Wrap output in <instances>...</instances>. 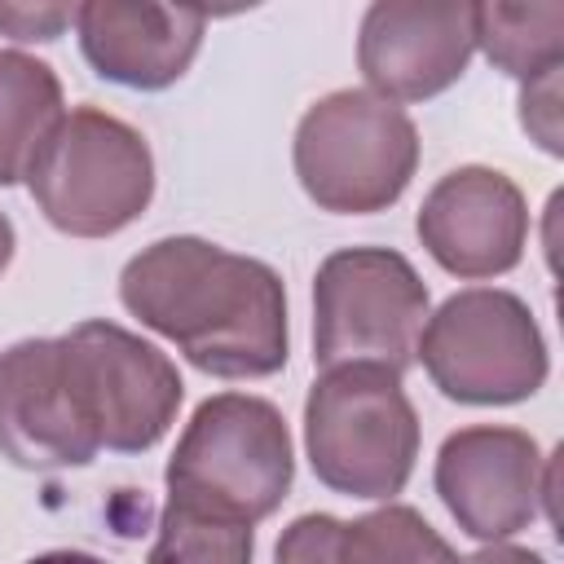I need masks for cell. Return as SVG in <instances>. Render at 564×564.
<instances>
[{
    "mask_svg": "<svg viewBox=\"0 0 564 564\" xmlns=\"http://www.w3.org/2000/svg\"><path fill=\"white\" fill-rule=\"evenodd\" d=\"M66 383L97 445L115 454L154 449L176 423L185 383L167 352L150 339L93 317L57 335Z\"/></svg>",
    "mask_w": 564,
    "mask_h": 564,
    "instance_id": "obj_8",
    "label": "cell"
},
{
    "mask_svg": "<svg viewBox=\"0 0 564 564\" xmlns=\"http://www.w3.org/2000/svg\"><path fill=\"white\" fill-rule=\"evenodd\" d=\"M476 48L511 79L533 84L564 66V4H471Z\"/></svg>",
    "mask_w": 564,
    "mask_h": 564,
    "instance_id": "obj_15",
    "label": "cell"
},
{
    "mask_svg": "<svg viewBox=\"0 0 564 564\" xmlns=\"http://www.w3.org/2000/svg\"><path fill=\"white\" fill-rule=\"evenodd\" d=\"M97 436L66 383L57 339H18L0 352V454L26 471L88 467Z\"/></svg>",
    "mask_w": 564,
    "mask_h": 564,
    "instance_id": "obj_12",
    "label": "cell"
},
{
    "mask_svg": "<svg viewBox=\"0 0 564 564\" xmlns=\"http://www.w3.org/2000/svg\"><path fill=\"white\" fill-rule=\"evenodd\" d=\"M335 564H458V555L414 507L388 502L357 520H339Z\"/></svg>",
    "mask_w": 564,
    "mask_h": 564,
    "instance_id": "obj_16",
    "label": "cell"
},
{
    "mask_svg": "<svg viewBox=\"0 0 564 564\" xmlns=\"http://www.w3.org/2000/svg\"><path fill=\"white\" fill-rule=\"evenodd\" d=\"M75 31L84 62L123 88H172L198 57L207 13L150 0H88L75 4Z\"/></svg>",
    "mask_w": 564,
    "mask_h": 564,
    "instance_id": "obj_13",
    "label": "cell"
},
{
    "mask_svg": "<svg viewBox=\"0 0 564 564\" xmlns=\"http://www.w3.org/2000/svg\"><path fill=\"white\" fill-rule=\"evenodd\" d=\"M119 300L203 375L264 379L286 366V291L256 256L194 234L159 238L123 264Z\"/></svg>",
    "mask_w": 564,
    "mask_h": 564,
    "instance_id": "obj_1",
    "label": "cell"
},
{
    "mask_svg": "<svg viewBox=\"0 0 564 564\" xmlns=\"http://www.w3.org/2000/svg\"><path fill=\"white\" fill-rule=\"evenodd\" d=\"M62 115L57 70L22 48H0V189L26 176Z\"/></svg>",
    "mask_w": 564,
    "mask_h": 564,
    "instance_id": "obj_14",
    "label": "cell"
},
{
    "mask_svg": "<svg viewBox=\"0 0 564 564\" xmlns=\"http://www.w3.org/2000/svg\"><path fill=\"white\" fill-rule=\"evenodd\" d=\"M291 159L322 212L370 216L405 194L419 167V128L397 101L370 88H339L304 110Z\"/></svg>",
    "mask_w": 564,
    "mask_h": 564,
    "instance_id": "obj_4",
    "label": "cell"
},
{
    "mask_svg": "<svg viewBox=\"0 0 564 564\" xmlns=\"http://www.w3.org/2000/svg\"><path fill=\"white\" fill-rule=\"evenodd\" d=\"M520 123L524 132L546 150V154H560V70L533 79L520 88Z\"/></svg>",
    "mask_w": 564,
    "mask_h": 564,
    "instance_id": "obj_18",
    "label": "cell"
},
{
    "mask_svg": "<svg viewBox=\"0 0 564 564\" xmlns=\"http://www.w3.org/2000/svg\"><path fill=\"white\" fill-rule=\"evenodd\" d=\"M26 189L44 220L70 238H110L154 198V159L145 137L101 106H79L40 145Z\"/></svg>",
    "mask_w": 564,
    "mask_h": 564,
    "instance_id": "obj_5",
    "label": "cell"
},
{
    "mask_svg": "<svg viewBox=\"0 0 564 564\" xmlns=\"http://www.w3.org/2000/svg\"><path fill=\"white\" fill-rule=\"evenodd\" d=\"M427 322V286L392 247H344L313 278V361L410 370Z\"/></svg>",
    "mask_w": 564,
    "mask_h": 564,
    "instance_id": "obj_7",
    "label": "cell"
},
{
    "mask_svg": "<svg viewBox=\"0 0 564 564\" xmlns=\"http://www.w3.org/2000/svg\"><path fill=\"white\" fill-rule=\"evenodd\" d=\"M423 251L454 278H498L511 273L529 242V203L520 185L498 167H454L445 172L419 207Z\"/></svg>",
    "mask_w": 564,
    "mask_h": 564,
    "instance_id": "obj_10",
    "label": "cell"
},
{
    "mask_svg": "<svg viewBox=\"0 0 564 564\" xmlns=\"http://www.w3.org/2000/svg\"><path fill=\"white\" fill-rule=\"evenodd\" d=\"M251 524L167 498L145 564H251Z\"/></svg>",
    "mask_w": 564,
    "mask_h": 564,
    "instance_id": "obj_17",
    "label": "cell"
},
{
    "mask_svg": "<svg viewBox=\"0 0 564 564\" xmlns=\"http://www.w3.org/2000/svg\"><path fill=\"white\" fill-rule=\"evenodd\" d=\"M66 22H75L70 4H0V35H9L18 44L57 40L66 31Z\"/></svg>",
    "mask_w": 564,
    "mask_h": 564,
    "instance_id": "obj_19",
    "label": "cell"
},
{
    "mask_svg": "<svg viewBox=\"0 0 564 564\" xmlns=\"http://www.w3.org/2000/svg\"><path fill=\"white\" fill-rule=\"evenodd\" d=\"M542 471L546 458L529 432L476 423L445 436L432 480L458 529L489 546L533 524L542 502Z\"/></svg>",
    "mask_w": 564,
    "mask_h": 564,
    "instance_id": "obj_9",
    "label": "cell"
},
{
    "mask_svg": "<svg viewBox=\"0 0 564 564\" xmlns=\"http://www.w3.org/2000/svg\"><path fill=\"white\" fill-rule=\"evenodd\" d=\"M304 449L313 476L344 494L392 502L419 458V414L388 366H330L304 397Z\"/></svg>",
    "mask_w": 564,
    "mask_h": 564,
    "instance_id": "obj_2",
    "label": "cell"
},
{
    "mask_svg": "<svg viewBox=\"0 0 564 564\" xmlns=\"http://www.w3.org/2000/svg\"><path fill=\"white\" fill-rule=\"evenodd\" d=\"M414 357L441 397L458 405L529 401L551 370L529 304L502 286H471L427 313Z\"/></svg>",
    "mask_w": 564,
    "mask_h": 564,
    "instance_id": "obj_6",
    "label": "cell"
},
{
    "mask_svg": "<svg viewBox=\"0 0 564 564\" xmlns=\"http://www.w3.org/2000/svg\"><path fill=\"white\" fill-rule=\"evenodd\" d=\"M295 480L286 419L247 392L207 397L167 458V498L256 524L282 507Z\"/></svg>",
    "mask_w": 564,
    "mask_h": 564,
    "instance_id": "obj_3",
    "label": "cell"
},
{
    "mask_svg": "<svg viewBox=\"0 0 564 564\" xmlns=\"http://www.w3.org/2000/svg\"><path fill=\"white\" fill-rule=\"evenodd\" d=\"M9 260H13V225H9V216L0 212V273L9 269Z\"/></svg>",
    "mask_w": 564,
    "mask_h": 564,
    "instance_id": "obj_22",
    "label": "cell"
},
{
    "mask_svg": "<svg viewBox=\"0 0 564 564\" xmlns=\"http://www.w3.org/2000/svg\"><path fill=\"white\" fill-rule=\"evenodd\" d=\"M476 53L471 4L375 0L361 13L357 66L383 101H427L463 79Z\"/></svg>",
    "mask_w": 564,
    "mask_h": 564,
    "instance_id": "obj_11",
    "label": "cell"
},
{
    "mask_svg": "<svg viewBox=\"0 0 564 564\" xmlns=\"http://www.w3.org/2000/svg\"><path fill=\"white\" fill-rule=\"evenodd\" d=\"M26 564H106V560H97L88 551H44V555H35Z\"/></svg>",
    "mask_w": 564,
    "mask_h": 564,
    "instance_id": "obj_21",
    "label": "cell"
},
{
    "mask_svg": "<svg viewBox=\"0 0 564 564\" xmlns=\"http://www.w3.org/2000/svg\"><path fill=\"white\" fill-rule=\"evenodd\" d=\"M458 564H546L538 551H529V546H507V542H489V546H480L476 555H467V560H458Z\"/></svg>",
    "mask_w": 564,
    "mask_h": 564,
    "instance_id": "obj_20",
    "label": "cell"
}]
</instances>
